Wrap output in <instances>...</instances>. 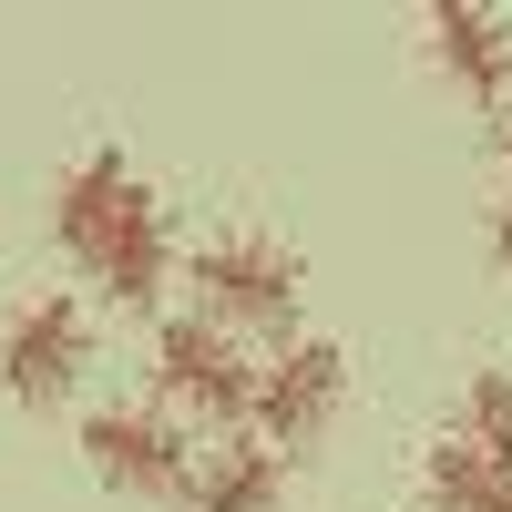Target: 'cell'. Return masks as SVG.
<instances>
[{
	"label": "cell",
	"mask_w": 512,
	"mask_h": 512,
	"mask_svg": "<svg viewBox=\"0 0 512 512\" xmlns=\"http://www.w3.org/2000/svg\"><path fill=\"white\" fill-rule=\"evenodd\" d=\"M52 236L72 256V277L103 297V308H154L175 287L185 246H175V216H164L154 175L123 144H82L62 175H52Z\"/></svg>",
	"instance_id": "obj_1"
},
{
	"label": "cell",
	"mask_w": 512,
	"mask_h": 512,
	"mask_svg": "<svg viewBox=\"0 0 512 512\" xmlns=\"http://www.w3.org/2000/svg\"><path fill=\"white\" fill-rule=\"evenodd\" d=\"M175 277L195 287V318H216L226 338H287L297 297H308V267H297V246L277 226H216V236H195Z\"/></svg>",
	"instance_id": "obj_2"
},
{
	"label": "cell",
	"mask_w": 512,
	"mask_h": 512,
	"mask_svg": "<svg viewBox=\"0 0 512 512\" xmlns=\"http://www.w3.org/2000/svg\"><path fill=\"white\" fill-rule=\"evenodd\" d=\"M103 359V328H93V297L72 287H21L0 308V400L11 410H62Z\"/></svg>",
	"instance_id": "obj_3"
},
{
	"label": "cell",
	"mask_w": 512,
	"mask_h": 512,
	"mask_svg": "<svg viewBox=\"0 0 512 512\" xmlns=\"http://www.w3.org/2000/svg\"><path fill=\"white\" fill-rule=\"evenodd\" d=\"M246 390H256L246 338H226L216 318H195V308L154 318V338H144V400H154V410H175L185 431H195V420H205V431H236V420H246Z\"/></svg>",
	"instance_id": "obj_4"
},
{
	"label": "cell",
	"mask_w": 512,
	"mask_h": 512,
	"mask_svg": "<svg viewBox=\"0 0 512 512\" xmlns=\"http://www.w3.org/2000/svg\"><path fill=\"white\" fill-rule=\"evenodd\" d=\"M338 410H349V349L338 338H277L256 359V390H246V441H267L287 461V451L328 441Z\"/></svg>",
	"instance_id": "obj_5"
},
{
	"label": "cell",
	"mask_w": 512,
	"mask_h": 512,
	"mask_svg": "<svg viewBox=\"0 0 512 512\" xmlns=\"http://www.w3.org/2000/svg\"><path fill=\"white\" fill-rule=\"evenodd\" d=\"M82 461H93V482L134 492V502H164L195 472V431L154 400H93L82 410Z\"/></svg>",
	"instance_id": "obj_6"
},
{
	"label": "cell",
	"mask_w": 512,
	"mask_h": 512,
	"mask_svg": "<svg viewBox=\"0 0 512 512\" xmlns=\"http://www.w3.org/2000/svg\"><path fill=\"white\" fill-rule=\"evenodd\" d=\"M420 62H431L451 93H472L482 113L512 103V11L492 0H441V11H420Z\"/></svg>",
	"instance_id": "obj_7"
},
{
	"label": "cell",
	"mask_w": 512,
	"mask_h": 512,
	"mask_svg": "<svg viewBox=\"0 0 512 512\" xmlns=\"http://www.w3.org/2000/svg\"><path fill=\"white\" fill-rule=\"evenodd\" d=\"M175 512H287V461H277L267 441L226 431L216 451H195V472H185Z\"/></svg>",
	"instance_id": "obj_8"
},
{
	"label": "cell",
	"mask_w": 512,
	"mask_h": 512,
	"mask_svg": "<svg viewBox=\"0 0 512 512\" xmlns=\"http://www.w3.org/2000/svg\"><path fill=\"white\" fill-rule=\"evenodd\" d=\"M420 502L431 512H512V472L482 461L461 431H431V451H420Z\"/></svg>",
	"instance_id": "obj_9"
},
{
	"label": "cell",
	"mask_w": 512,
	"mask_h": 512,
	"mask_svg": "<svg viewBox=\"0 0 512 512\" xmlns=\"http://www.w3.org/2000/svg\"><path fill=\"white\" fill-rule=\"evenodd\" d=\"M451 431L472 441L482 461H502V472H512V359H482L472 379H461V410H451Z\"/></svg>",
	"instance_id": "obj_10"
},
{
	"label": "cell",
	"mask_w": 512,
	"mask_h": 512,
	"mask_svg": "<svg viewBox=\"0 0 512 512\" xmlns=\"http://www.w3.org/2000/svg\"><path fill=\"white\" fill-rule=\"evenodd\" d=\"M482 246H492V267H502V277H512V195H502V205H492V226H482Z\"/></svg>",
	"instance_id": "obj_11"
},
{
	"label": "cell",
	"mask_w": 512,
	"mask_h": 512,
	"mask_svg": "<svg viewBox=\"0 0 512 512\" xmlns=\"http://www.w3.org/2000/svg\"><path fill=\"white\" fill-rule=\"evenodd\" d=\"M492 164H502V195H512V103L492 113Z\"/></svg>",
	"instance_id": "obj_12"
}]
</instances>
